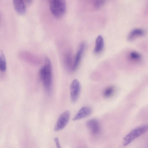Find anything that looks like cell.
Segmentation results:
<instances>
[{"label":"cell","instance_id":"6da1fadb","mask_svg":"<svg viewBox=\"0 0 148 148\" xmlns=\"http://www.w3.org/2000/svg\"><path fill=\"white\" fill-rule=\"evenodd\" d=\"M39 76L45 89L49 91L52 84V66L50 60L47 57L46 58L45 64L40 71Z\"/></svg>","mask_w":148,"mask_h":148},{"label":"cell","instance_id":"7a4b0ae2","mask_svg":"<svg viewBox=\"0 0 148 148\" xmlns=\"http://www.w3.org/2000/svg\"><path fill=\"white\" fill-rule=\"evenodd\" d=\"M50 10L55 17L60 18L66 11V4L65 0H52L50 2Z\"/></svg>","mask_w":148,"mask_h":148},{"label":"cell","instance_id":"3957f363","mask_svg":"<svg viewBox=\"0 0 148 148\" xmlns=\"http://www.w3.org/2000/svg\"><path fill=\"white\" fill-rule=\"evenodd\" d=\"M148 130V125H142L134 129L124 138L123 145H127Z\"/></svg>","mask_w":148,"mask_h":148},{"label":"cell","instance_id":"277c9868","mask_svg":"<svg viewBox=\"0 0 148 148\" xmlns=\"http://www.w3.org/2000/svg\"><path fill=\"white\" fill-rule=\"evenodd\" d=\"M70 117V113L66 110L59 116L54 127V130L57 132L63 129L67 124Z\"/></svg>","mask_w":148,"mask_h":148},{"label":"cell","instance_id":"5b68a950","mask_svg":"<svg viewBox=\"0 0 148 148\" xmlns=\"http://www.w3.org/2000/svg\"><path fill=\"white\" fill-rule=\"evenodd\" d=\"M81 89V86L79 81L76 79L72 82L70 86V98L73 103L76 102L79 97Z\"/></svg>","mask_w":148,"mask_h":148},{"label":"cell","instance_id":"8992f818","mask_svg":"<svg viewBox=\"0 0 148 148\" xmlns=\"http://www.w3.org/2000/svg\"><path fill=\"white\" fill-rule=\"evenodd\" d=\"M89 131L93 135L98 134L100 131V126L98 121L95 119H92L88 121L86 124Z\"/></svg>","mask_w":148,"mask_h":148},{"label":"cell","instance_id":"52a82bcc","mask_svg":"<svg viewBox=\"0 0 148 148\" xmlns=\"http://www.w3.org/2000/svg\"><path fill=\"white\" fill-rule=\"evenodd\" d=\"M91 108L88 106H84L82 107L77 112L73 119V121H76L85 118L91 113Z\"/></svg>","mask_w":148,"mask_h":148},{"label":"cell","instance_id":"ba28073f","mask_svg":"<svg viewBox=\"0 0 148 148\" xmlns=\"http://www.w3.org/2000/svg\"><path fill=\"white\" fill-rule=\"evenodd\" d=\"M25 1V0H13L15 10L19 14H23L26 12V9Z\"/></svg>","mask_w":148,"mask_h":148},{"label":"cell","instance_id":"9c48e42d","mask_svg":"<svg viewBox=\"0 0 148 148\" xmlns=\"http://www.w3.org/2000/svg\"><path fill=\"white\" fill-rule=\"evenodd\" d=\"M85 48V44L84 43H82L80 45L74 62L73 67V71L77 69L79 64Z\"/></svg>","mask_w":148,"mask_h":148},{"label":"cell","instance_id":"30bf717a","mask_svg":"<svg viewBox=\"0 0 148 148\" xmlns=\"http://www.w3.org/2000/svg\"><path fill=\"white\" fill-rule=\"evenodd\" d=\"M104 45L103 38L101 35H99L97 38L94 52L96 54L100 53L103 50Z\"/></svg>","mask_w":148,"mask_h":148},{"label":"cell","instance_id":"8fae6325","mask_svg":"<svg viewBox=\"0 0 148 148\" xmlns=\"http://www.w3.org/2000/svg\"><path fill=\"white\" fill-rule=\"evenodd\" d=\"M64 62L66 68L69 70H73V64H72V56L70 53H68L65 54Z\"/></svg>","mask_w":148,"mask_h":148},{"label":"cell","instance_id":"7c38bea8","mask_svg":"<svg viewBox=\"0 0 148 148\" xmlns=\"http://www.w3.org/2000/svg\"><path fill=\"white\" fill-rule=\"evenodd\" d=\"M144 34V32L142 29H135L130 33L128 38L130 40H132L137 37L143 36Z\"/></svg>","mask_w":148,"mask_h":148},{"label":"cell","instance_id":"4fadbf2b","mask_svg":"<svg viewBox=\"0 0 148 148\" xmlns=\"http://www.w3.org/2000/svg\"><path fill=\"white\" fill-rule=\"evenodd\" d=\"M0 69L2 72H4L6 70V64L5 56L3 53L0 56Z\"/></svg>","mask_w":148,"mask_h":148},{"label":"cell","instance_id":"5bb4252c","mask_svg":"<svg viewBox=\"0 0 148 148\" xmlns=\"http://www.w3.org/2000/svg\"><path fill=\"white\" fill-rule=\"evenodd\" d=\"M114 92V88L112 86H109L105 89L103 92V95L106 98L110 97Z\"/></svg>","mask_w":148,"mask_h":148},{"label":"cell","instance_id":"9a60e30c","mask_svg":"<svg viewBox=\"0 0 148 148\" xmlns=\"http://www.w3.org/2000/svg\"><path fill=\"white\" fill-rule=\"evenodd\" d=\"M130 57L131 59L134 60H138L140 58V55L138 53L135 52H131L130 54Z\"/></svg>","mask_w":148,"mask_h":148},{"label":"cell","instance_id":"2e32d148","mask_svg":"<svg viewBox=\"0 0 148 148\" xmlns=\"http://www.w3.org/2000/svg\"><path fill=\"white\" fill-rule=\"evenodd\" d=\"M105 0H95L94 5L95 8H99L101 7L103 4Z\"/></svg>","mask_w":148,"mask_h":148},{"label":"cell","instance_id":"e0dca14e","mask_svg":"<svg viewBox=\"0 0 148 148\" xmlns=\"http://www.w3.org/2000/svg\"><path fill=\"white\" fill-rule=\"evenodd\" d=\"M54 141L56 144L57 147L58 148H61L58 138V137L55 138H54Z\"/></svg>","mask_w":148,"mask_h":148},{"label":"cell","instance_id":"ac0fdd59","mask_svg":"<svg viewBox=\"0 0 148 148\" xmlns=\"http://www.w3.org/2000/svg\"><path fill=\"white\" fill-rule=\"evenodd\" d=\"M46 0V1H48L50 2L52 0Z\"/></svg>","mask_w":148,"mask_h":148}]
</instances>
